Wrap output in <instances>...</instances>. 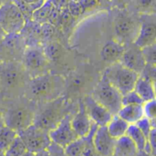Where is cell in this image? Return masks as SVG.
Wrapping results in <instances>:
<instances>
[{"instance_id": "1", "label": "cell", "mask_w": 156, "mask_h": 156, "mask_svg": "<svg viewBox=\"0 0 156 156\" xmlns=\"http://www.w3.org/2000/svg\"><path fill=\"white\" fill-rule=\"evenodd\" d=\"M27 86L30 99L47 103L60 97L65 87V82L59 76L47 73L31 78Z\"/></svg>"}, {"instance_id": "2", "label": "cell", "mask_w": 156, "mask_h": 156, "mask_svg": "<svg viewBox=\"0 0 156 156\" xmlns=\"http://www.w3.org/2000/svg\"><path fill=\"white\" fill-rule=\"evenodd\" d=\"M66 111L67 105L64 97L47 102L44 106L36 113L33 124L40 129L49 132L68 115Z\"/></svg>"}, {"instance_id": "3", "label": "cell", "mask_w": 156, "mask_h": 156, "mask_svg": "<svg viewBox=\"0 0 156 156\" xmlns=\"http://www.w3.org/2000/svg\"><path fill=\"white\" fill-rule=\"evenodd\" d=\"M103 76L121 95L133 91L135 83L140 76L138 74L129 70L120 63L111 65L104 71Z\"/></svg>"}, {"instance_id": "4", "label": "cell", "mask_w": 156, "mask_h": 156, "mask_svg": "<svg viewBox=\"0 0 156 156\" xmlns=\"http://www.w3.org/2000/svg\"><path fill=\"white\" fill-rule=\"evenodd\" d=\"M26 25V20L13 1L0 4V28L6 36L19 35Z\"/></svg>"}, {"instance_id": "5", "label": "cell", "mask_w": 156, "mask_h": 156, "mask_svg": "<svg viewBox=\"0 0 156 156\" xmlns=\"http://www.w3.org/2000/svg\"><path fill=\"white\" fill-rule=\"evenodd\" d=\"M121 94L118 92L103 75L94 88L91 96L98 104L105 107L112 115H116L122 107Z\"/></svg>"}, {"instance_id": "6", "label": "cell", "mask_w": 156, "mask_h": 156, "mask_svg": "<svg viewBox=\"0 0 156 156\" xmlns=\"http://www.w3.org/2000/svg\"><path fill=\"white\" fill-rule=\"evenodd\" d=\"M22 65L31 79L47 74L45 71H47L49 61L47 59L41 45H28L23 52Z\"/></svg>"}, {"instance_id": "7", "label": "cell", "mask_w": 156, "mask_h": 156, "mask_svg": "<svg viewBox=\"0 0 156 156\" xmlns=\"http://www.w3.org/2000/svg\"><path fill=\"white\" fill-rule=\"evenodd\" d=\"M27 76L29 75L22 64L10 61L0 63V85L5 89L15 90L25 86L28 84Z\"/></svg>"}, {"instance_id": "8", "label": "cell", "mask_w": 156, "mask_h": 156, "mask_svg": "<svg viewBox=\"0 0 156 156\" xmlns=\"http://www.w3.org/2000/svg\"><path fill=\"white\" fill-rule=\"evenodd\" d=\"M17 135L24 143L28 152L34 154L47 151L51 144L48 132L40 129L34 124L25 130L17 132Z\"/></svg>"}, {"instance_id": "9", "label": "cell", "mask_w": 156, "mask_h": 156, "mask_svg": "<svg viewBox=\"0 0 156 156\" xmlns=\"http://www.w3.org/2000/svg\"><path fill=\"white\" fill-rule=\"evenodd\" d=\"M36 112L28 106H16L4 114V124L17 133L34 123Z\"/></svg>"}, {"instance_id": "10", "label": "cell", "mask_w": 156, "mask_h": 156, "mask_svg": "<svg viewBox=\"0 0 156 156\" xmlns=\"http://www.w3.org/2000/svg\"><path fill=\"white\" fill-rule=\"evenodd\" d=\"M71 117L72 115L70 114H68L54 129L48 132V136L51 143L65 148L70 143L78 139V137L70 124Z\"/></svg>"}, {"instance_id": "11", "label": "cell", "mask_w": 156, "mask_h": 156, "mask_svg": "<svg viewBox=\"0 0 156 156\" xmlns=\"http://www.w3.org/2000/svg\"><path fill=\"white\" fill-rule=\"evenodd\" d=\"M140 26L139 21L131 16L123 15L119 16L115 23V33L119 38L118 41L123 44H126V43L129 44H132L138 35Z\"/></svg>"}, {"instance_id": "12", "label": "cell", "mask_w": 156, "mask_h": 156, "mask_svg": "<svg viewBox=\"0 0 156 156\" xmlns=\"http://www.w3.org/2000/svg\"><path fill=\"white\" fill-rule=\"evenodd\" d=\"M138 35L132 43L140 49L155 44L156 24L154 14H146L141 19Z\"/></svg>"}, {"instance_id": "13", "label": "cell", "mask_w": 156, "mask_h": 156, "mask_svg": "<svg viewBox=\"0 0 156 156\" xmlns=\"http://www.w3.org/2000/svg\"><path fill=\"white\" fill-rule=\"evenodd\" d=\"M119 63L129 70L138 74L139 76L146 66L142 50L133 44L126 45Z\"/></svg>"}, {"instance_id": "14", "label": "cell", "mask_w": 156, "mask_h": 156, "mask_svg": "<svg viewBox=\"0 0 156 156\" xmlns=\"http://www.w3.org/2000/svg\"><path fill=\"white\" fill-rule=\"evenodd\" d=\"M90 121L98 127L107 126L112 118V115L102 105L98 104L91 96H86L82 101Z\"/></svg>"}, {"instance_id": "15", "label": "cell", "mask_w": 156, "mask_h": 156, "mask_svg": "<svg viewBox=\"0 0 156 156\" xmlns=\"http://www.w3.org/2000/svg\"><path fill=\"white\" fill-rule=\"evenodd\" d=\"M93 144L100 156H112L116 140L108 133L106 126L97 127L92 137Z\"/></svg>"}, {"instance_id": "16", "label": "cell", "mask_w": 156, "mask_h": 156, "mask_svg": "<svg viewBox=\"0 0 156 156\" xmlns=\"http://www.w3.org/2000/svg\"><path fill=\"white\" fill-rule=\"evenodd\" d=\"M70 124L78 138H85L90 133L93 122L88 115L82 101L79 102L77 113L71 117Z\"/></svg>"}, {"instance_id": "17", "label": "cell", "mask_w": 156, "mask_h": 156, "mask_svg": "<svg viewBox=\"0 0 156 156\" xmlns=\"http://www.w3.org/2000/svg\"><path fill=\"white\" fill-rule=\"evenodd\" d=\"M125 47L126 44H123L119 41H108L101 48V58L103 59V61H105L106 63H110L111 65L119 63L123 55Z\"/></svg>"}, {"instance_id": "18", "label": "cell", "mask_w": 156, "mask_h": 156, "mask_svg": "<svg viewBox=\"0 0 156 156\" xmlns=\"http://www.w3.org/2000/svg\"><path fill=\"white\" fill-rule=\"evenodd\" d=\"M133 91L139 95V97L143 101V103H148L155 100V89L154 83L139 76Z\"/></svg>"}, {"instance_id": "19", "label": "cell", "mask_w": 156, "mask_h": 156, "mask_svg": "<svg viewBox=\"0 0 156 156\" xmlns=\"http://www.w3.org/2000/svg\"><path fill=\"white\" fill-rule=\"evenodd\" d=\"M116 115L121 118L130 125L135 124L144 117L143 105H124L120 108V110L118 112Z\"/></svg>"}, {"instance_id": "20", "label": "cell", "mask_w": 156, "mask_h": 156, "mask_svg": "<svg viewBox=\"0 0 156 156\" xmlns=\"http://www.w3.org/2000/svg\"><path fill=\"white\" fill-rule=\"evenodd\" d=\"M139 150L134 143L125 135L116 140L112 156H137Z\"/></svg>"}, {"instance_id": "21", "label": "cell", "mask_w": 156, "mask_h": 156, "mask_svg": "<svg viewBox=\"0 0 156 156\" xmlns=\"http://www.w3.org/2000/svg\"><path fill=\"white\" fill-rule=\"evenodd\" d=\"M130 124L123 121L118 115H113L110 122L107 124L106 128L109 134L115 140H118L126 135L127 130Z\"/></svg>"}, {"instance_id": "22", "label": "cell", "mask_w": 156, "mask_h": 156, "mask_svg": "<svg viewBox=\"0 0 156 156\" xmlns=\"http://www.w3.org/2000/svg\"><path fill=\"white\" fill-rule=\"evenodd\" d=\"M53 7H54L53 1H50V0L46 1L45 0L43 5L40 7H39L36 11H34V13L31 16L30 21H32L36 24H39V25L48 23Z\"/></svg>"}, {"instance_id": "23", "label": "cell", "mask_w": 156, "mask_h": 156, "mask_svg": "<svg viewBox=\"0 0 156 156\" xmlns=\"http://www.w3.org/2000/svg\"><path fill=\"white\" fill-rule=\"evenodd\" d=\"M45 0L40 1H13L14 4L17 6L19 11L21 12L22 16H24L26 23L29 22L31 19V16L39 7H40Z\"/></svg>"}, {"instance_id": "24", "label": "cell", "mask_w": 156, "mask_h": 156, "mask_svg": "<svg viewBox=\"0 0 156 156\" xmlns=\"http://www.w3.org/2000/svg\"><path fill=\"white\" fill-rule=\"evenodd\" d=\"M41 46H42L43 52L47 59L49 62H56L60 59L62 52H63V48H62V45L59 44V42L51 40V41L46 42Z\"/></svg>"}, {"instance_id": "25", "label": "cell", "mask_w": 156, "mask_h": 156, "mask_svg": "<svg viewBox=\"0 0 156 156\" xmlns=\"http://www.w3.org/2000/svg\"><path fill=\"white\" fill-rule=\"evenodd\" d=\"M126 136H128L134 143L139 152L144 151L147 144V138L135 124H131L129 126L126 133Z\"/></svg>"}, {"instance_id": "26", "label": "cell", "mask_w": 156, "mask_h": 156, "mask_svg": "<svg viewBox=\"0 0 156 156\" xmlns=\"http://www.w3.org/2000/svg\"><path fill=\"white\" fill-rule=\"evenodd\" d=\"M17 137V133L11 128L3 125L0 127V151L5 153Z\"/></svg>"}, {"instance_id": "27", "label": "cell", "mask_w": 156, "mask_h": 156, "mask_svg": "<svg viewBox=\"0 0 156 156\" xmlns=\"http://www.w3.org/2000/svg\"><path fill=\"white\" fill-rule=\"evenodd\" d=\"M26 153H28V150L22 140L17 135V137L14 140V142L4 154L5 156H23Z\"/></svg>"}, {"instance_id": "28", "label": "cell", "mask_w": 156, "mask_h": 156, "mask_svg": "<svg viewBox=\"0 0 156 156\" xmlns=\"http://www.w3.org/2000/svg\"><path fill=\"white\" fill-rule=\"evenodd\" d=\"M85 146V138H78L64 148L67 156H82Z\"/></svg>"}, {"instance_id": "29", "label": "cell", "mask_w": 156, "mask_h": 156, "mask_svg": "<svg viewBox=\"0 0 156 156\" xmlns=\"http://www.w3.org/2000/svg\"><path fill=\"white\" fill-rule=\"evenodd\" d=\"M98 126L96 124H92V128L90 130V133H89V135L87 137H85V146H84V150H83V154L82 156H100L98 154L94 144H93V141H92V137H93V133L96 130Z\"/></svg>"}, {"instance_id": "30", "label": "cell", "mask_w": 156, "mask_h": 156, "mask_svg": "<svg viewBox=\"0 0 156 156\" xmlns=\"http://www.w3.org/2000/svg\"><path fill=\"white\" fill-rule=\"evenodd\" d=\"M56 30H57V27L50 25L49 23H45V24L40 25V28H39L40 41H43L44 43H46V42L53 40L54 35L56 34Z\"/></svg>"}, {"instance_id": "31", "label": "cell", "mask_w": 156, "mask_h": 156, "mask_svg": "<svg viewBox=\"0 0 156 156\" xmlns=\"http://www.w3.org/2000/svg\"><path fill=\"white\" fill-rule=\"evenodd\" d=\"M76 19L70 15V13L69 12L67 6H63L60 10V16H59V27H61L64 30H68L69 28H70V27L72 26L73 22Z\"/></svg>"}, {"instance_id": "32", "label": "cell", "mask_w": 156, "mask_h": 156, "mask_svg": "<svg viewBox=\"0 0 156 156\" xmlns=\"http://www.w3.org/2000/svg\"><path fill=\"white\" fill-rule=\"evenodd\" d=\"M70 15L76 19L85 12V7L82 4V1H67L66 5Z\"/></svg>"}, {"instance_id": "33", "label": "cell", "mask_w": 156, "mask_h": 156, "mask_svg": "<svg viewBox=\"0 0 156 156\" xmlns=\"http://www.w3.org/2000/svg\"><path fill=\"white\" fill-rule=\"evenodd\" d=\"M121 105H122V106L131 105H143L144 103L134 91H131V92H129L126 94L121 96Z\"/></svg>"}, {"instance_id": "34", "label": "cell", "mask_w": 156, "mask_h": 156, "mask_svg": "<svg viewBox=\"0 0 156 156\" xmlns=\"http://www.w3.org/2000/svg\"><path fill=\"white\" fill-rule=\"evenodd\" d=\"M143 115L154 125H155L156 117V105L155 100L145 103L143 105Z\"/></svg>"}, {"instance_id": "35", "label": "cell", "mask_w": 156, "mask_h": 156, "mask_svg": "<svg viewBox=\"0 0 156 156\" xmlns=\"http://www.w3.org/2000/svg\"><path fill=\"white\" fill-rule=\"evenodd\" d=\"M155 44H153V45H150V46L141 49L146 65L155 66Z\"/></svg>"}, {"instance_id": "36", "label": "cell", "mask_w": 156, "mask_h": 156, "mask_svg": "<svg viewBox=\"0 0 156 156\" xmlns=\"http://www.w3.org/2000/svg\"><path fill=\"white\" fill-rule=\"evenodd\" d=\"M135 125L141 130V132L144 134V136L146 138H148L151 131L153 128H155V125H154L147 118L143 117V119H141L138 122L135 123Z\"/></svg>"}, {"instance_id": "37", "label": "cell", "mask_w": 156, "mask_h": 156, "mask_svg": "<svg viewBox=\"0 0 156 156\" xmlns=\"http://www.w3.org/2000/svg\"><path fill=\"white\" fill-rule=\"evenodd\" d=\"M48 154V156H67V154H65L64 148L51 143L49 144V146L47 149Z\"/></svg>"}, {"instance_id": "38", "label": "cell", "mask_w": 156, "mask_h": 156, "mask_svg": "<svg viewBox=\"0 0 156 156\" xmlns=\"http://www.w3.org/2000/svg\"><path fill=\"white\" fill-rule=\"evenodd\" d=\"M6 35L3 32V30L0 28V44H2V42L4 41V39L6 38Z\"/></svg>"}, {"instance_id": "39", "label": "cell", "mask_w": 156, "mask_h": 156, "mask_svg": "<svg viewBox=\"0 0 156 156\" xmlns=\"http://www.w3.org/2000/svg\"><path fill=\"white\" fill-rule=\"evenodd\" d=\"M3 125H5L4 124V114L0 110V127L3 126Z\"/></svg>"}, {"instance_id": "40", "label": "cell", "mask_w": 156, "mask_h": 156, "mask_svg": "<svg viewBox=\"0 0 156 156\" xmlns=\"http://www.w3.org/2000/svg\"><path fill=\"white\" fill-rule=\"evenodd\" d=\"M137 156H153V155H151V154H149L145 153L144 151H142V152H139V153H138Z\"/></svg>"}, {"instance_id": "41", "label": "cell", "mask_w": 156, "mask_h": 156, "mask_svg": "<svg viewBox=\"0 0 156 156\" xmlns=\"http://www.w3.org/2000/svg\"><path fill=\"white\" fill-rule=\"evenodd\" d=\"M36 156H48V152L47 151H44V152H41L39 154H37Z\"/></svg>"}, {"instance_id": "42", "label": "cell", "mask_w": 156, "mask_h": 156, "mask_svg": "<svg viewBox=\"0 0 156 156\" xmlns=\"http://www.w3.org/2000/svg\"><path fill=\"white\" fill-rule=\"evenodd\" d=\"M23 156H36V154H31V153L28 152V153H26V154H25Z\"/></svg>"}, {"instance_id": "43", "label": "cell", "mask_w": 156, "mask_h": 156, "mask_svg": "<svg viewBox=\"0 0 156 156\" xmlns=\"http://www.w3.org/2000/svg\"><path fill=\"white\" fill-rule=\"evenodd\" d=\"M0 156H5V154L3 152H1V151H0Z\"/></svg>"}, {"instance_id": "44", "label": "cell", "mask_w": 156, "mask_h": 156, "mask_svg": "<svg viewBox=\"0 0 156 156\" xmlns=\"http://www.w3.org/2000/svg\"><path fill=\"white\" fill-rule=\"evenodd\" d=\"M0 4H1V3H0Z\"/></svg>"}]
</instances>
